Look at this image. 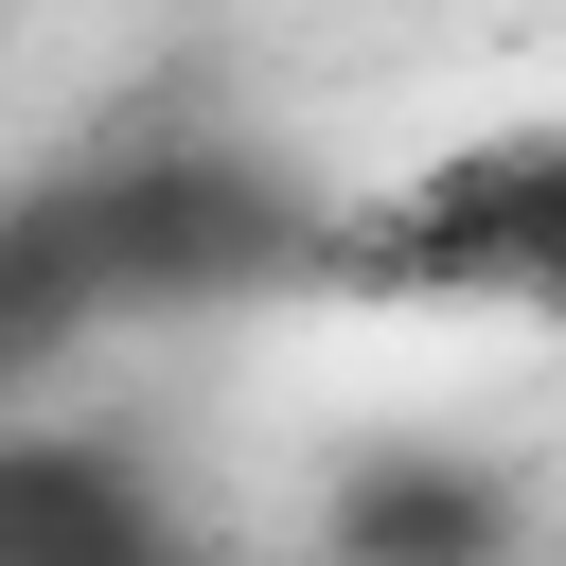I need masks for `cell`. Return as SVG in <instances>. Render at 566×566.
I'll list each match as a JSON object with an SVG mask.
<instances>
[{
	"label": "cell",
	"mask_w": 566,
	"mask_h": 566,
	"mask_svg": "<svg viewBox=\"0 0 566 566\" xmlns=\"http://www.w3.org/2000/svg\"><path fill=\"white\" fill-rule=\"evenodd\" d=\"M248 248H265V212L212 159H142V177H88V195H35L0 230V354H35L71 318H124V301H195Z\"/></svg>",
	"instance_id": "6da1fadb"
},
{
	"label": "cell",
	"mask_w": 566,
	"mask_h": 566,
	"mask_svg": "<svg viewBox=\"0 0 566 566\" xmlns=\"http://www.w3.org/2000/svg\"><path fill=\"white\" fill-rule=\"evenodd\" d=\"M389 265H424V283H460V301H548V318H566V124L478 142L460 177H424V195L389 212Z\"/></svg>",
	"instance_id": "7a4b0ae2"
},
{
	"label": "cell",
	"mask_w": 566,
	"mask_h": 566,
	"mask_svg": "<svg viewBox=\"0 0 566 566\" xmlns=\"http://www.w3.org/2000/svg\"><path fill=\"white\" fill-rule=\"evenodd\" d=\"M0 566H195V531H177V495L124 442L18 424L0 442Z\"/></svg>",
	"instance_id": "3957f363"
}]
</instances>
